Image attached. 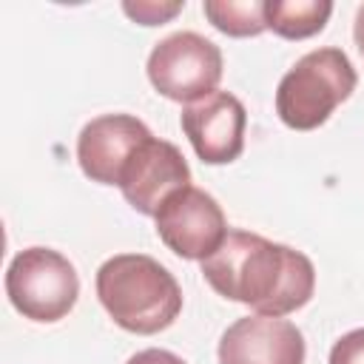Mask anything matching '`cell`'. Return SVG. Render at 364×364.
<instances>
[{
	"label": "cell",
	"mask_w": 364,
	"mask_h": 364,
	"mask_svg": "<svg viewBox=\"0 0 364 364\" xmlns=\"http://www.w3.org/2000/svg\"><path fill=\"white\" fill-rule=\"evenodd\" d=\"M202 276L219 296L276 318L304 307L316 290V267L301 250L247 230H228Z\"/></svg>",
	"instance_id": "1"
},
{
	"label": "cell",
	"mask_w": 364,
	"mask_h": 364,
	"mask_svg": "<svg viewBox=\"0 0 364 364\" xmlns=\"http://www.w3.org/2000/svg\"><path fill=\"white\" fill-rule=\"evenodd\" d=\"M97 299L117 327L154 336L182 310V290L165 264L145 253H117L97 270Z\"/></svg>",
	"instance_id": "2"
},
{
	"label": "cell",
	"mask_w": 364,
	"mask_h": 364,
	"mask_svg": "<svg viewBox=\"0 0 364 364\" xmlns=\"http://www.w3.org/2000/svg\"><path fill=\"white\" fill-rule=\"evenodd\" d=\"M355 68L341 48H316L296 60L276 88V114L293 131H313L355 91Z\"/></svg>",
	"instance_id": "3"
},
{
	"label": "cell",
	"mask_w": 364,
	"mask_h": 364,
	"mask_svg": "<svg viewBox=\"0 0 364 364\" xmlns=\"http://www.w3.org/2000/svg\"><path fill=\"white\" fill-rule=\"evenodd\" d=\"M6 296L20 316L51 324L65 318L77 304L80 276L63 253L51 247H26L6 270Z\"/></svg>",
	"instance_id": "4"
},
{
	"label": "cell",
	"mask_w": 364,
	"mask_h": 364,
	"mask_svg": "<svg viewBox=\"0 0 364 364\" xmlns=\"http://www.w3.org/2000/svg\"><path fill=\"white\" fill-rule=\"evenodd\" d=\"M148 80L173 102H199L213 94L222 80V51L196 31H176L154 46Z\"/></svg>",
	"instance_id": "5"
},
{
	"label": "cell",
	"mask_w": 364,
	"mask_h": 364,
	"mask_svg": "<svg viewBox=\"0 0 364 364\" xmlns=\"http://www.w3.org/2000/svg\"><path fill=\"white\" fill-rule=\"evenodd\" d=\"M154 219L165 247L182 259L205 262L228 236V222L219 202L193 185L173 191L159 205Z\"/></svg>",
	"instance_id": "6"
},
{
	"label": "cell",
	"mask_w": 364,
	"mask_h": 364,
	"mask_svg": "<svg viewBox=\"0 0 364 364\" xmlns=\"http://www.w3.org/2000/svg\"><path fill=\"white\" fill-rule=\"evenodd\" d=\"M179 122L205 165H228L245 151L247 111L242 100L228 91H213L205 100L185 105Z\"/></svg>",
	"instance_id": "7"
},
{
	"label": "cell",
	"mask_w": 364,
	"mask_h": 364,
	"mask_svg": "<svg viewBox=\"0 0 364 364\" xmlns=\"http://www.w3.org/2000/svg\"><path fill=\"white\" fill-rule=\"evenodd\" d=\"M188 185H191V168L182 151L168 139L151 136L134 151L117 188L122 191L125 202L134 210H139L142 216H156L159 205L173 191Z\"/></svg>",
	"instance_id": "8"
},
{
	"label": "cell",
	"mask_w": 364,
	"mask_h": 364,
	"mask_svg": "<svg viewBox=\"0 0 364 364\" xmlns=\"http://www.w3.org/2000/svg\"><path fill=\"white\" fill-rule=\"evenodd\" d=\"M301 330L276 316L236 318L219 338V364H304Z\"/></svg>",
	"instance_id": "9"
},
{
	"label": "cell",
	"mask_w": 364,
	"mask_h": 364,
	"mask_svg": "<svg viewBox=\"0 0 364 364\" xmlns=\"http://www.w3.org/2000/svg\"><path fill=\"white\" fill-rule=\"evenodd\" d=\"M151 136L148 125L131 114H102L80 131L77 162L91 182L119 185L128 159Z\"/></svg>",
	"instance_id": "10"
},
{
	"label": "cell",
	"mask_w": 364,
	"mask_h": 364,
	"mask_svg": "<svg viewBox=\"0 0 364 364\" xmlns=\"http://www.w3.org/2000/svg\"><path fill=\"white\" fill-rule=\"evenodd\" d=\"M330 14V0H264V23L284 40H304L318 34Z\"/></svg>",
	"instance_id": "11"
},
{
	"label": "cell",
	"mask_w": 364,
	"mask_h": 364,
	"mask_svg": "<svg viewBox=\"0 0 364 364\" xmlns=\"http://www.w3.org/2000/svg\"><path fill=\"white\" fill-rule=\"evenodd\" d=\"M202 11L228 37H256L267 28L264 0H205Z\"/></svg>",
	"instance_id": "12"
},
{
	"label": "cell",
	"mask_w": 364,
	"mask_h": 364,
	"mask_svg": "<svg viewBox=\"0 0 364 364\" xmlns=\"http://www.w3.org/2000/svg\"><path fill=\"white\" fill-rule=\"evenodd\" d=\"M182 9L185 3H122V11L139 26H162L171 17H176Z\"/></svg>",
	"instance_id": "13"
},
{
	"label": "cell",
	"mask_w": 364,
	"mask_h": 364,
	"mask_svg": "<svg viewBox=\"0 0 364 364\" xmlns=\"http://www.w3.org/2000/svg\"><path fill=\"white\" fill-rule=\"evenodd\" d=\"M327 364H364V327L344 333L333 344Z\"/></svg>",
	"instance_id": "14"
},
{
	"label": "cell",
	"mask_w": 364,
	"mask_h": 364,
	"mask_svg": "<svg viewBox=\"0 0 364 364\" xmlns=\"http://www.w3.org/2000/svg\"><path fill=\"white\" fill-rule=\"evenodd\" d=\"M125 364H185V361L176 353H171V350L148 347V350H139L136 355H131Z\"/></svg>",
	"instance_id": "15"
},
{
	"label": "cell",
	"mask_w": 364,
	"mask_h": 364,
	"mask_svg": "<svg viewBox=\"0 0 364 364\" xmlns=\"http://www.w3.org/2000/svg\"><path fill=\"white\" fill-rule=\"evenodd\" d=\"M353 37H355V46H358V51H361V57H364V6H358V11H355Z\"/></svg>",
	"instance_id": "16"
}]
</instances>
